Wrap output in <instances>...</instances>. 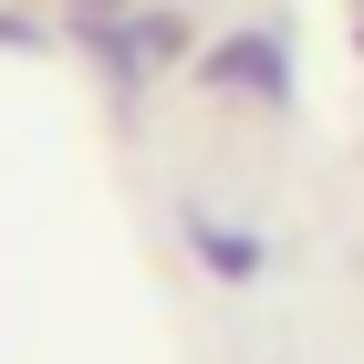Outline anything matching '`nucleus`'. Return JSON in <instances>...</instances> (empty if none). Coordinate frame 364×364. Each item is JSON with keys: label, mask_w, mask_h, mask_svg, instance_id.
Segmentation results:
<instances>
[{"label": "nucleus", "mask_w": 364, "mask_h": 364, "mask_svg": "<svg viewBox=\"0 0 364 364\" xmlns=\"http://www.w3.org/2000/svg\"><path fill=\"white\" fill-rule=\"evenodd\" d=\"M198 250L219 260V281H250V260H260V240H250V229H219V219H198Z\"/></svg>", "instance_id": "obj_2"}, {"label": "nucleus", "mask_w": 364, "mask_h": 364, "mask_svg": "<svg viewBox=\"0 0 364 364\" xmlns=\"http://www.w3.org/2000/svg\"><path fill=\"white\" fill-rule=\"evenodd\" d=\"M208 84H250L260 105L281 94V53L271 42H229V53H208Z\"/></svg>", "instance_id": "obj_1"}]
</instances>
